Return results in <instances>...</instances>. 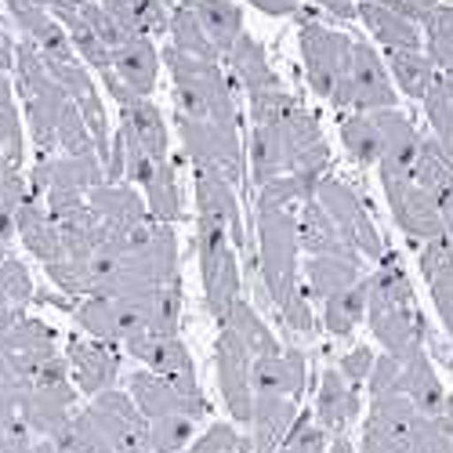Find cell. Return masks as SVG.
<instances>
[{
    "instance_id": "obj_1",
    "label": "cell",
    "mask_w": 453,
    "mask_h": 453,
    "mask_svg": "<svg viewBox=\"0 0 453 453\" xmlns=\"http://www.w3.org/2000/svg\"><path fill=\"white\" fill-rule=\"evenodd\" d=\"M366 323L373 330V337L385 345V356L406 363L413 356L425 352V334L428 323L418 309V297L413 287L399 265V257L388 250L381 257V269L366 276Z\"/></svg>"
},
{
    "instance_id": "obj_2",
    "label": "cell",
    "mask_w": 453,
    "mask_h": 453,
    "mask_svg": "<svg viewBox=\"0 0 453 453\" xmlns=\"http://www.w3.org/2000/svg\"><path fill=\"white\" fill-rule=\"evenodd\" d=\"M257 276L261 287L273 297L276 312L283 316L287 309L309 301L305 283H301V265H297V211H257Z\"/></svg>"
},
{
    "instance_id": "obj_3",
    "label": "cell",
    "mask_w": 453,
    "mask_h": 453,
    "mask_svg": "<svg viewBox=\"0 0 453 453\" xmlns=\"http://www.w3.org/2000/svg\"><path fill=\"white\" fill-rule=\"evenodd\" d=\"M363 439L381 442L388 453H453V439L413 406L399 388L370 395Z\"/></svg>"
},
{
    "instance_id": "obj_4",
    "label": "cell",
    "mask_w": 453,
    "mask_h": 453,
    "mask_svg": "<svg viewBox=\"0 0 453 453\" xmlns=\"http://www.w3.org/2000/svg\"><path fill=\"white\" fill-rule=\"evenodd\" d=\"M196 257H200L207 309L221 323L240 301V257L229 240V229L211 214H196Z\"/></svg>"
},
{
    "instance_id": "obj_5",
    "label": "cell",
    "mask_w": 453,
    "mask_h": 453,
    "mask_svg": "<svg viewBox=\"0 0 453 453\" xmlns=\"http://www.w3.org/2000/svg\"><path fill=\"white\" fill-rule=\"evenodd\" d=\"M316 200H319V207L330 214V221L337 225L342 240H345L363 261H377V265H381V257L388 254V243H385L381 233H377V225H373V218H370V211H366V203L359 200L356 188H352L349 181H342V178L326 174V178L319 181V188H316Z\"/></svg>"
},
{
    "instance_id": "obj_6",
    "label": "cell",
    "mask_w": 453,
    "mask_h": 453,
    "mask_svg": "<svg viewBox=\"0 0 453 453\" xmlns=\"http://www.w3.org/2000/svg\"><path fill=\"white\" fill-rule=\"evenodd\" d=\"M178 134H181V145H185L188 160H193V167L218 171L233 185H240L247 178V153L240 142V127L178 117Z\"/></svg>"
},
{
    "instance_id": "obj_7",
    "label": "cell",
    "mask_w": 453,
    "mask_h": 453,
    "mask_svg": "<svg viewBox=\"0 0 453 453\" xmlns=\"http://www.w3.org/2000/svg\"><path fill=\"white\" fill-rule=\"evenodd\" d=\"M164 62L174 88H185L200 95V102L207 105V120L211 124H225V127H240V109H236V95L229 77L221 73L218 62H200L188 58L178 48H164Z\"/></svg>"
},
{
    "instance_id": "obj_8",
    "label": "cell",
    "mask_w": 453,
    "mask_h": 453,
    "mask_svg": "<svg viewBox=\"0 0 453 453\" xmlns=\"http://www.w3.org/2000/svg\"><path fill=\"white\" fill-rule=\"evenodd\" d=\"M352 48L356 41L337 29L326 26H305L301 29V55H305V77L309 88L323 98H330V91L337 88V81L349 77L352 69Z\"/></svg>"
},
{
    "instance_id": "obj_9",
    "label": "cell",
    "mask_w": 453,
    "mask_h": 453,
    "mask_svg": "<svg viewBox=\"0 0 453 453\" xmlns=\"http://www.w3.org/2000/svg\"><path fill=\"white\" fill-rule=\"evenodd\" d=\"M127 395L142 410L145 421H164V418H188V421H203L207 418V399L200 392H181L171 385L167 377L153 370H134L127 377Z\"/></svg>"
},
{
    "instance_id": "obj_10",
    "label": "cell",
    "mask_w": 453,
    "mask_h": 453,
    "mask_svg": "<svg viewBox=\"0 0 453 453\" xmlns=\"http://www.w3.org/2000/svg\"><path fill=\"white\" fill-rule=\"evenodd\" d=\"M88 418L95 421V428L105 435V442L112 446V453H138L149 449V425L142 418V410L134 406V399L120 388H109L102 395H95L88 403Z\"/></svg>"
},
{
    "instance_id": "obj_11",
    "label": "cell",
    "mask_w": 453,
    "mask_h": 453,
    "mask_svg": "<svg viewBox=\"0 0 453 453\" xmlns=\"http://www.w3.org/2000/svg\"><path fill=\"white\" fill-rule=\"evenodd\" d=\"M214 359H218V388L225 399V410L233 413L236 425L250 428V413H254V388H250V352L243 349V342L225 330L218 334V345H214Z\"/></svg>"
},
{
    "instance_id": "obj_12",
    "label": "cell",
    "mask_w": 453,
    "mask_h": 453,
    "mask_svg": "<svg viewBox=\"0 0 453 453\" xmlns=\"http://www.w3.org/2000/svg\"><path fill=\"white\" fill-rule=\"evenodd\" d=\"M385 196L392 207L395 225L418 243H432L442 236V214L432 193H425L421 185H413V178H381Z\"/></svg>"
},
{
    "instance_id": "obj_13",
    "label": "cell",
    "mask_w": 453,
    "mask_h": 453,
    "mask_svg": "<svg viewBox=\"0 0 453 453\" xmlns=\"http://www.w3.org/2000/svg\"><path fill=\"white\" fill-rule=\"evenodd\" d=\"M65 363H69V381L81 395L95 399L102 392H109L120 377V356L105 342H88V337H73L65 349Z\"/></svg>"
},
{
    "instance_id": "obj_14",
    "label": "cell",
    "mask_w": 453,
    "mask_h": 453,
    "mask_svg": "<svg viewBox=\"0 0 453 453\" xmlns=\"http://www.w3.org/2000/svg\"><path fill=\"white\" fill-rule=\"evenodd\" d=\"M399 392L453 439V392L442 388L439 373H435V366H432V359L425 352L403 363V370H399Z\"/></svg>"
},
{
    "instance_id": "obj_15",
    "label": "cell",
    "mask_w": 453,
    "mask_h": 453,
    "mask_svg": "<svg viewBox=\"0 0 453 453\" xmlns=\"http://www.w3.org/2000/svg\"><path fill=\"white\" fill-rule=\"evenodd\" d=\"M124 349L145 363V370H153L160 377H167L171 385H178L181 392H200L196 385V366L188 356L181 337H157V334H138L131 342H124Z\"/></svg>"
},
{
    "instance_id": "obj_16",
    "label": "cell",
    "mask_w": 453,
    "mask_h": 453,
    "mask_svg": "<svg viewBox=\"0 0 453 453\" xmlns=\"http://www.w3.org/2000/svg\"><path fill=\"white\" fill-rule=\"evenodd\" d=\"M370 120L377 134H381V160H377L381 178H410L413 164H418V153H421V131L399 109L370 112Z\"/></svg>"
},
{
    "instance_id": "obj_17",
    "label": "cell",
    "mask_w": 453,
    "mask_h": 453,
    "mask_svg": "<svg viewBox=\"0 0 453 453\" xmlns=\"http://www.w3.org/2000/svg\"><path fill=\"white\" fill-rule=\"evenodd\" d=\"M349 84H352V102L356 112H381L395 109V84L388 77L385 58L377 55L366 41H356L352 48V69H349Z\"/></svg>"
},
{
    "instance_id": "obj_18",
    "label": "cell",
    "mask_w": 453,
    "mask_h": 453,
    "mask_svg": "<svg viewBox=\"0 0 453 453\" xmlns=\"http://www.w3.org/2000/svg\"><path fill=\"white\" fill-rule=\"evenodd\" d=\"M309 385V359L297 349H283L280 356H261L250 363V388L265 399H301Z\"/></svg>"
},
{
    "instance_id": "obj_19",
    "label": "cell",
    "mask_w": 453,
    "mask_h": 453,
    "mask_svg": "<svg viewBox=\"0 0 453 453\" xmlns=\"http://www.w3.org/2000/svg\"><path fill=\"white\" fill-rule=\"evenodd\" d=\"M193 193H196V214H211L218 218L236 250L247 254V233H243V218H240V203H236V185L229 178H221L218 171H203L193 167Z\"/></svg>"
},
{
    "instance_id": "obj_20",
    "label": "cell",
    "mask_w": 453,
    "mask_h": 453,
    "mask_svg": "<svg viewBox=\"0 0 453 453\" xmlns=\"http://www.w3.org/2000/svg\"><path fill=\"white\" fill-rule=\"evenodd\" d=\"M359 413H363L359 388H352L337 366H326L319 377V392H316V425L337 439V435H345V428Z\"/></svg>"
},
{
    "instance_id": "obj_21",
    "label": "cell",
    "mask_w": 453,
    "mask_h": 453,
    "mask_svg": "<svg viewBox=\"0 0 453 453\" xmlns=\"http://www.w3.org/2000/svg\"><path fill=\"white\" fill-rule=\"evenodd\" d=\"M297 157V149L287 134L283 124H265L250 127V181L261 188L283 174H290V164Z\"/></svg>"
},
{
    "instance_id": "obj_22",
    "label": "cell",
    "mask_w": 453,
    "mask_h": 453,
    "mask_svg": "<svg viewBox=\"0 0 453 453\" xmlns=\"http://www.w3.org/2000/svg\"><path fill=\"white\" fill-rule=\"evenodd\" d=\"M88 207L98 214V221H105L109 229H117V233H124V236H131L138 225H145V221H153L149 218V211H145V200L134 193L131 185H98V188H91L88 193Z\"/></svg>"
},
{
    "instance_id": "obj_23",
    "label": "cell",
    "mask_w": 453,
    "mask_h": 453,
    "mask_svg": "<svg viewBox=\"0 0 453 453\" xmlns=\"http://www.w3.org/2000/svg\"><path fill=\"white\" fill-rule=\"evenodd\" d=\"M15 233L22 236L26 250H29L33 257H41L44 265H55V261H62V257H65L58 225L51 221L48 207H44L41 200H36V196H26V200H22V207L15 211Z\"/></svg>"
},
{
    "instance_id": "obj_24",
    "label": "cell",
    "mask_w": 453,
    "mask_h": 453,
    "mask_svg": "<svg viewBox=\"0 0 453 453\" xmlns=\"http://www.w3.org/2000/svg\"><path fill=\"white\" fill-rule=\"evenodd\" d=\"M112 73H117V81L131 95L149 98L160 81V55H157L153 41H149V36H138V41H127L124 48H117L112 51Z\"/></svg>"
},
{
    "instance_id": "obj_25",
    "label": "cell",
    "mask_w": 453,
    "mask_h": 453,
    "mask_svg": "<svg viewBox=\"0 0 453 453\" xmlns=\"http://www.w3.org/2000/svg\"><path fill=\"white\" fill-rule=\"evenodd\" d=\"M305 294L316 301H330L337 294L352 290L363 280V257H349V254H323V257H309L305 265Z\"/></svg>"
},
{
    "instance_id": "obj_26",
    "label": "cell",
    "mask_w": 453,
    "mask_h": 453,
    "mask_svg": "<svg viewBox=\"0 0 453 453\" xmlns=\"http://www.w3.org/2000/svg\"><path fill=\"white\" fill-rule=\"evenodd\" d=\"M297 243L301 250H309V257H323V254H349L359 257L337 233V225L330 221V214L319 207V200H305L297 207Z\"/></svg>"
},
{
    "instance_id": "obj_27",
    "label": "cell",
    "mask_w": 453,
    "mask_h": 453,
    "mask_svg": "<svg viewBox=\"0 0 453 453\" xmlns=\"http://www.w3.org/2000/svg\"><path fill=\"white\" fill-rule=\"evenodd\" d=\"M359 22L385 44V51H421L425 48L421 26H413L410 19H403L392 8L366 4V0H359Z\"/></svg>"
},
{
    "instance_id": "obj_28",
    "label": "cell",
    "mask_w": 453,
    "mask_h": 453,
    "mask_svg": "<svg viewBox=\"0 0 453 453\" xmlns=\"http://www.w3.org/2000/svg\"><path fill=\"white\" fill-rule=\"evenodd\" d=\"M120 109H124L120 131L131 134L153 160H167V124H164V112L149 98H131Z\"/></svg>"
},
{
    "instance_id": "obj_29",
    "label": "cell",
    "mask_w": 453,
    "mask_h": 453,
    "mask_svg": "<svg viewBox=\"0 0 453 453\" xmlns=\"http://www.w3.org/2000/svg\"><path fill=\"white\" fill-rule=\"evenodd\" d=\"M225 58H229L233 77L243 84V91H247V95H254V91H269V88H283L280 73L269 65L265 48H261V41H254L250 33H243L240 41L233 44V51L225 55Z\"/></svg>"
},
{
    "instance_id": "obj_30",
    "label": "cell",
    "mask_w": 453,
    "mask_h": 453,
    "mask_svg": "<svg viewBox=\"0 0 453 453\" xmlns=\"http://www.w3.org/2000/svg\"><path fill=\"white\" fill-rule=\"evenodd\" d=\"M221 326L225 330H233L240 342H243V349L250 352V359H261V356H280L283 349H280V337L269 330V323L257 316V309L250 305V301H236V305L229 309V316L221 319Z\"/></svg>"
},
{
    "instance_id": "obj_31",
    "label": "cell",
    "mask_w": 453,
    "mask_h": 453,
    "mask_svg": "<svg viewBox=\"0 0 453 453\" xmlns=\"http://www.w3.org/2000/svg\"><path fill=\"white\" fill-rule=\"evenodd\" d=\"M196 19L207 33V41L218 48V55H229L233 44L243 36V8L233 0H196Z\"/></svg>"
},
{
    "instance_id": "obj_32",
    "label": "cell",
    "mask_w": 453,
    "mask_h": 453,
    "mask_svg": "<svg viewBox=\"0 0 453 453\" xmlns=\"http://www.w3.org/2000/svg\"><path fill=\"white\" fill-rule=\"evenodd\" d=\"M142 188H145V211L153 221L171 225L181 218V188H178V171L171 157L153 164V174H149Z\"/></svg>"
},
{
    "instance_id": "obj_33",
    "label": "cell",
    "mask_w": 453,
    "mask_h": 453,
    "mask_svg": "<svg viewBox=\"0 0 453 453\" xmlns=\"http://www.w3.org/2000/svg\"><path fill=\"white\" fill-rule=\"evenodd\" d=\"M196 0H181V8L171 15V26H167V33H171V48H178L181 55H188V58H200V62H221V55H218V48L207 41V33H203V26H200V19H196Z\"/></svg>"
},
{
    "instance_id": "obj_34",
    "label": "cell",
    "mask_w": 453,
    "mask_h": 453,
    "mask_svg": "<svg viewBox=\"0 0 453 453\" xmlns=\"http://www.w3.org/2000/svg\"><path fill=\"white\" fill-rule=\"evenodd\" d=\"M385 65H388V77L395 81V88L410 98H425L432 81H435V65L425 51H385Z\"/></svg>"
},
{
    "instance_id": "obj_35",
    "label": "cell",
    "mask_w": 453,
    "mask_h": 453,
    "mask_svg": "<svg viewBox=\"0 0 453 453\" xmlns=\"http://www.w3.org/2000/svg\"><path fill=\"white\" fill-rule=\"evenodd\" d=\"M366 297H370V290H366V276H363L352 290L323 301V326H326L334 337H349V334L366 319Z\"/></svg>"
},
{
    "instance_id": "obj_36",
    "label": "cell",
    "mask_w": 453,
    "mask_h": 453,
    "mask_svg": "<svg viewBox=\"0 0 453 453\" xmlns=\"http://www.w3.org/2000/svg\"><path fill=\"white\" fill-rule=\"evenodd\" d=\"M77 323L95 337V342H105V345H120V309L112 297H84L77 309H73Z\"/></svg>"
},
{
    "instance_id": "obj_37",
    "label": "cell",
    "mask_w": 453,
    "mask_h": 453,
    "mask_svg": "<svg viewBox=\"0 0 453 453\" xmlns=\"http://www.w3.org/2000/svg\"><path fill=\"white\" fill-rule=\"evenodd\" d=\"M421 102H425V117L432 124V138L453 157V81L435 73V81Z\"/></svg>"
},
{
    "instance_id": "obj_38",
    "label": "cell",
    "mask_w": 453,
    "mask_h": 453,
    "mask_svg": "<svg viewBox=\"0 0 453 453\" xmlns=\"http://www.w3.org/2000/svg\"><path fill=\"white\" fill-rule=\"evenodd\" d=\"M342 145H345V153L359 164V167H370L381 160V134H377L373 120H370V112H352V117L342 120Z\"/></svg>"
},
{
    "instance_id": "obj_39",
    "label": "cell",
    "mask_w": 453,
    "mask_h": 453,
    "mask_svg": "<svg viewBox=\"0 0 453 453\" xmlns=\"http://www.w3.org/2000/svg\"><path fill=\"white\" fill-rule=\"evenodd\" d=\"M425 33V55L432 58L435 73L453 81V8L439 4V12L421 26Z\"/></svg>"
},
{
    "instance_id": "obj_40",
    "label": "cell",
    "mask_w": 453,
    "mask_h": 453,
    "mask_svg": "<svg viewBox=\"0 0 453 453\" xmlns=\"http://www.w3.org/2000/svg\"><path fill=\"white\" fill-rule=\"evenodd\" d=\"M51 442H55V453H112V446L105 442V435L88 418V410L73 413V418L62 425V432Z\"/></svg>"
},
{
    "instance_id": "obj_41",
    "label": "cell",
    "mask_w": 453,
    "mask_h": 453,
    "mask_svg": "<svg viewBox=\"0 0 453 453\" xmlns=\"http://www.w3.org/2000/svg\"><path fill=\"white\" fill-rule=\"evenodd\" d=\"M247 105H250V127H265V124H283L297 109V98L287 95L283 88H269L247 95Z\"/></svg>"
},
{
    "instance_id": "obj_42",
    "label": "cell",
    "mask_w": 453,
    "mask_h": 453,
    "mask_svg": "<svg viewBox=\"0 0 453 453\" xmlns=\"http://www.w3.org/2000/svg\"><path fill=\"white\" fill-rule=\"evenodd\" d=\"M58 149L65 157H91L95 153V138H91V131L81 117V109L73 102L62 109V117H58Z\"/></svg>"
},
{
    "instance_id": "obj_43",
    "label": "cell",
    "mask_w": 453,
    "mask_h": 453,
    "mask_svg": "<svg viewBox=\"0 0 453 453\" xmlns=\"http://www.w3.org/2000/svg\"><path fill=\"white\" fill-rule=\"evenodd\" d=\"M149 425V449L153 453H181L193 442L196 421L188 418H164V421H145Z\"/></svg>"
},
{
    "instance_id": "obj_44",
    "label": "cell",
    "mask_w": 453,
    "mask_h": 453,
    "mask_svg": "<svg viewBox=\"0 0 453 453\" xmlns=\"http://www.w3.org/2000/svg\"><path fill=\"white\" fill-rule=\"evenodd\" d=\"M181 453H250V439L236 432V425H211L200 439H193Z\"/></svg>"
},
{
    "instance_id": "obj_45",
    "label": "cell",
    "mask_w": 453,
    "mask_h": 453,
    "mask_svg": "<svg viewBox=\"0 0 453 453\" xmlns=\"http://www.w3.org/2000/svg\"><path fill=\"white\" fill-rule=\"evenodd\" d=\"M326 432L316 425V418L309 413H297L287 439L280 442V453H326Z\"/></svg>"
},
{
    "instance_id": "obj_46",
    "label": "cell",
    "mask_w": 453,
    "mask_h": 453,
    "mask_svg": "<svg viewBox=\"0 0 453 453\" xmlns=\"http://www.w3.org/2000/svg\"><path fill=\"white\" fill-rule=\"evenodd\" d=\"M77 12H81V19H84V26L98 36V41H102L109 51H117V48H124V44L131 41V36L117 26V19H112L102 4H95V0H81V8H77Z\"/></svg>"
},
{
    "instance_id": "obj_47",
    "label": "cell",
    "mask_w": 453,
    "mask_h": 453,
    "mask_svg": "<svg viewBox=\"0 0 453 453\" xmlns=\"http://www.w3.org/2000/svg\"><path fill=\"white\" fill-rule=\"evenodd\" d=\"M0 287H4V294H8V305L12 309H22V305H29L33 301V280H29V269L22 265L19 257H8L4 265H0Z\"/></svg>"
},
{
    "instance_id": "obj_48",
    "label": "cell",
    "mask_w": 453,
    "mask_h": 453,
    "mask_svg": "<svg viewBox=\"0 0 453 453\" xmlns=\"http://www.w3.org/2000/svg\"><path fill=\"white\" fill-rule=\"evenodd\" d=\"M8 8H12V19L19 22V29L26 33V41H33V36L51 22V12L41 0H8Z\"/></svg>"
},
{
    "instance_id": "obj_49",
    "label": "cell",
    "mask_w": 453,
    "mask_h": 453,
    "mask_svg": "<svg viewBox=\"0 0 453 453\" xmlns=\"http://www.w3.org/2000/svg\"><path fill=\"white\" fill-rule=\"evenodd\" d=\"M399 370H403L399 359H392V356H377V359H373V370H370V377H366L370 395H381V392L399 388Z\"/></svg>"
},
{
    "instance_id": "obj_50",
    "label": "cell",
    "mask_w": 453,
    "mask_h": 453,
    "mask_svg": "<svg viewBox=\"0 0 453 453\" xmlns=\"http://www.w3.org/2000/svg\"><path fill=\"white\" fill-rule=\"evenodd\" d=\"M373 349H366V345H359V349H352L342 363H337V370H342V377H345V381L352 385V388H359L363 381H366V377H370V370H373Z\"/></svg>"
},
{
    "instance_id": "obj_51",
    "label": "cell",
    "mask_w": 453,
    "mask_h": 453,
    "mask_svg": "<svg viewBox=\"0 0 453 453\" xmlns=\"http://www.w3.org/2000/svg\"><path fill=\"white\" fill-rule=\"evenodd\" d=\"M428 287H432L435 309H439V316H442V323H446V330L453 337V269H446L435 280H428Z\"/></svg>"
},
{
    "instance_id": "obj_52",
    "label": "cell",
    "mask_w": 453,
    "mask_h": 453,
    "mask_svg": "<svg viewBox=\"0 0 453 453\" xmlns=\"http://www.w3.org/2000/svg\"><path fill=\"white\" fill-rule=\"evenodd\" d=\"M305 4H312V8H319L326 15H334V19H342V22H356L359 19L356 0H305Z\"/></svg>"
},
{
    "instance_id": "obj_53",
    "label": "cell",
    "mask_w": 453,
    "mask_h": 453,
    "mask_svg": "<svg viewBox=\"0 0 453 453\" xmlns=\"http://www.w3.org/2000/svg\"><path fill=\"white\" fill-rule=\"evenodd\" d=\"M247 4H254L257 12H265V15H283V19H294V12L305 4V0H247Z\"/></svg>"
},
{
    "instance_id": "obj_54",
    "label": "cell",
    "mask_w": 453,
    "mask_h": 453,
    "mask_svg": "<svg viewBox=\"0 0 453 453\" xmlns=\"http://www.w3.org/2000/svg\"><path fill=\"white\" fill-rule=\"evenodd\" d=\"M8 69H15V44H12L8 29L0 26V73H8Z\"/></svg>"
},
{
    "instance_id": "obj_55",
    "label": "cell",
    "mask_w": 453,
    "mask_h": 453,
    "mask_svg": "<svg viewBox=\"0 0 453 453\" xmlns=\"http://www.w3.org/2000/svg\"><path fill=\"white\" fill-rule=\"evenodd\" d=\"M41 4H44L51 15H58V12H77L81 0H41Z\"/></svg>"
},
{
    "instance_id": "obj_56",
    "label": "cell",
    "mask_w": 453,
    "mask_h": 453,
    "mask_svg": "<svg viewBox=\"0 0 453 453\" xmlns=\"http://www.w3.org/2000/svg\"><path fill=\"white\" fill-rule=\"evenodd\" d=\"M326 453H356V449H352V442H349L345 435H337V439L326 446Z\"/></svg>"
},
{
    "instance_id": "obj_57",
    "label": "cell",
    "mask_w": 453,
    "mask_h": 453,
    "mask_svg": "<svg viewBox=\"0 0 453 453\" xmlns=\"http://www.w3.org/2000/svg\"><path fill=\"white\" fill-rule=\"evenodd\" d=\"M366 4H381V8H392V12H399V4H403V0H366Z\"/></svg>"
},
{
    "instance_id": "obj_58",
    "label": "cell",
    "mask_w": 453,
    "mask_h": 453,
    "mask_svg": "<svg viewBox=\"0 0 453 453\" xmlns=\"http://www.w3.org/2000/svg\"><path fill=\"white\" fill-rule=\"evenodd\" d=\"M36 453H55V442L44 439V442H36Z\"/></svg>"
},
{
    "instance_id": "obj_59",
    "label": "cell",
    "mask_w": 453,
    "mask_h": 453,
    "mask_svg": "<svg viewBox=\"0 0 453 453\" xmlns=\"http://www.w3.org/2000/svg\"><path fill=\"white\" fill-rule=\"evenodd\" d=\"M12 305H8V294H4V287H0V312H8Z\"/></svg>"
},
{
    "instance_id": "obj_60",
    "label": "cell",
    "mask_w": 453,
    "mask_h": 453,
    "mask_svg": "<svg viewBox=\"0 0 453 453\" xmlns=\"http://www.w3.org/2000/svg\"><path fill=\"white\" fill-rule=\"evenodd\" d=\"M8 257H12V254H8V243H0V265H4Z\"/></svg>"
},
{
    "instance_id": "obj_61",
    "label": "cell",
    "mask_w": 453,
    "mask_h": 453,
    "mask_svg": "<svg viewBox=\"0 0 453 453\" xmlns=\"http://www.w3.org/2000/svg\"><path fill=\"white\" fill-rule=\"evenodd\" d=\"M138 453H153V449H138Z\"/></svg>"
}]
</instances>
